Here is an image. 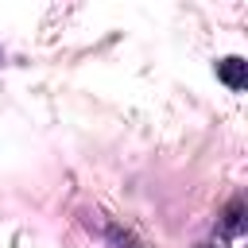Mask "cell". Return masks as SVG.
Here are the masks:
<instances>
[{
  "label": "cell",
  "mask_w": 248,
  "mask_h": 248,
  "mask_svg": "<svg viewBox=\"0 0 248 248\" xmlns=\"http://www.w3.org/2000/svg\"><path fill=\"white\" fill-rule=\"evenodd\" d=\"M217 78H221L229 89H236V93H240V89L248 85V62H244L240 54H229V58H221V62H217Z\"/></svg>",
  "instance_id": "cell-1"
},
{
  "label": "cell",
  "mask_w": 248,
  "mask_h": 248,
  "mask_svg": "<svg viewBox=\"0 0 248 248\" xmlns=\"http://www.w3.org/2000/svg\"><path fill=\"white\" fill-rule=\"evenodd\" d=\"M240 213H244V202L232 198L229 209H225V232H240Z\"/></svg>",
  "instance_id": "cell-2"
}]
</instances>
